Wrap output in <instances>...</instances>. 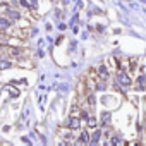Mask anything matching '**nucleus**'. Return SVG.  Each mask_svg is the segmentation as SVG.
Instances as JSON below:
<instances>
[{
    "mask_svg": "<svg viewBox=\"0 0 146 146\" xmlns=\"http://www.w3.org/2000/svg\"><path fill=\"white\" fill-rule=\"evenodd\" d=\"M117 79H119V84H120V86H124V88L131 84V79H129V76H127V74H124V72H119Z\"/></svg>",
    "mask_w": 146,
    "mask_h": 146,
    "instance_id": "1",
    "label": "nucleus"
},
{
    "mask_svg": "<svg viewBox=\"0 0 146 146\" xmlns=\"http://www.w3.org/2000/svg\"><path fill=\"white\" fill-rule=\"evenodd\" d=\"M79 124H81V120H79L78 117H72V119L67 122V125H69L70 129H78V127H79Z\"/></svg>",
    "mask_w": 146,
    "mask_h": 146,
    "instance_id": "2",
    "label": "nucleus"
},
{
    "mask_svg": "<svg viewBox=\"0 0 146 146\" xmlns=\"http://www.w3.org/2000/svg\"><path fill=\"white\" fill-rule=\"evenodd\" d=\"M108 122H110V112H103L102 113V124L103 125H110Z\"/></svg>",
    "mask_w": 146,
    "mask_h": 146,
    "instance_id": "3",
    "label": "nucleus"
},
{
    "mask_svg": "<svg viewBox=\"0 0 146 146\" xmlns=\"http://www.w3.org/2000/svg\"><path fill=\"white\" fill-rule=\"evenodd\" d=\"M11 26V21L5 19V17H0V29H7Z\"/></svg>",
    "mask_w": 146,
    "mask_h": 146,
    "instance_id": "4",
    "label": "nucleus"
},
{
    "mask_svg": "<svg viewBox=\"0 0 146 146\" xmlns=\"http://www.w3.org/2000/svg\"><path fill=\"white\" fill-rule=\"evenodd\" d=\"M100 136H102V132H100V131H96V132H95V134L91 136V141H90V143H91V144H95V143H98V139H100Z\"/></svg>",
    "mask_w": 146,
    "mask_h": 146,
    "instance_id": "5",
    "label": "nucleus"
},
{
    "mask_svg": "<svg viewBox=\"0 0 146 146\" xmlns=\"http://www.w3.org/2000/svg\"><path fill=\"white\" fill-rule=\"evenodd\" d=\"M9 67H11V62H7V60H2V58H0V70L9 69Z\"/></svg>",
    "mask_w": 146,
    "mask_h": 146,
    "instance_id": "6",
    "label": "nucleus"
},
{
    "mask_svg": "<svg viewBox=\"0 0 146 146\" xmlns=\"http://www.w3.org/2000/svg\"><path fill=\"white\" fill-rule=\"evenodd\" d=\"M7 14H9V17H12V19H19V17H21V14L16 12V11H7Z\"/></svg>",
    "mask_w": 146,
    "mask_h": 146,
    "instance_id": "7",
    "label": "nucleus"
},
{
    "mask_svg": "<svg viewBox=\"0 0 146 146\" xmlns=\"http://www.w3.org/2000/svg\"><path fill=\"white\" fill-rule=\"evenodd\" d=\"M7 90H9V93H11V95H12V98H16V96H19V91H17V90H14V88H12V86H9V88H7Z\"/></svg>",
    "mask_w": 146,
    "mask_h": 146,
    "instance_id": "8",
    "label": "nucleus"
},
{
    "mask_svg": "<svg viewBox=\"0 0 146 146\" xmlns=\"http://www.w3.org/2000/svg\"><path fill=\"white\" fill-rule=\"evenodd\" d=\"M81 143H90V139H88V132H84L83 131V134H81V139H79Z\"/></svg>",
    "mask_w": 146,
    "mask_h": 146,
    "instance_id": "9",
    "label": "nucleus"
},
{
    "mask_svg": "<svg viewBox=\"0 0 146 146\" xmlns=\"http://www.w3.org/2000/svg\"><path fill=\"white\" fill-rule=\"evenodd\" d=\"M98 72H100V76H103V78H107V76H108V72H107V69H105L103 65L98 69Z\"/></svg>",
    "mask_w": 146,
    "mask_h": 146,
    "instance_id": "10",
    "label": "nucleus"
},
{
    "mask_svg": "<svg viewBox=\"0 0 146 146\" xmlns=\"http://www.w3.org/2000/svg\"><path fill=\"white\" fill-rule=\"evenodd\" d=\"M88 125H90V127H95V125H96V120H95L93 117H90V119H88Z\"/></svg>",
    "mask_w": 146,
    "mask_h": 146,
    "instance_id": "11",
    "label": "nucleus"
},
{
    "mask_svg": "<svg viewBox=\"0 0 146 146\" xmlns=\"http://www.w3.org/2000/svg\"><path fill=\"white\" fill-rule=\"evenodd\" d=\"M31 7H38V2H36V0H31Z\"/></svg>",
    "mask_w": 146,
    "mask_h": 146,
    "instance_id": "12",
    "label": "nucleus"
}]
</instances>
